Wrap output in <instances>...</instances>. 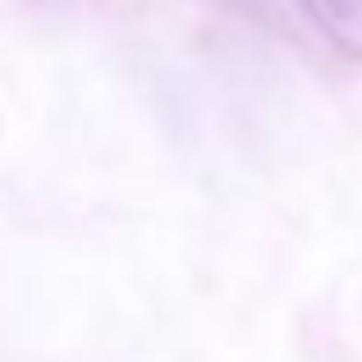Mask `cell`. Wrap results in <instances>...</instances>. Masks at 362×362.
<instances>
[{"mask_svg": "<svg viewBox=\"0 0 362 362\" xmlns=\"http://www.w3.org/2000/svg\"><path fill=\"white\" fill-rule=\"evenodd\" d=\"M308 23L349 60H362V0H293Z\"/></svg>", "mask_w": 362, "mask_h": 362, "instance_id": "obj_1", "label": "cell"}]
</instances>
